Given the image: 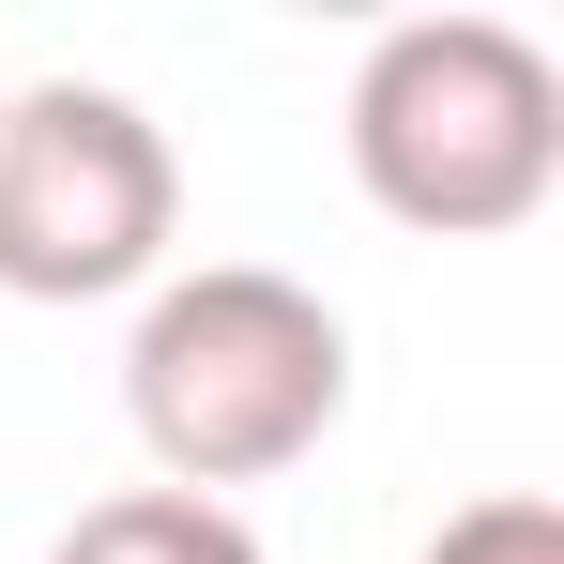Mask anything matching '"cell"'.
<instances>
[{"label": "cell", "mask_w": 564, "mask_h": 564, "mask_svg": "<svg viewBox=\"0 0 564 564\" xmlns=\"http://www.w3.org/2000/svg\"><path fill=\"white\" fill-rule=\"evenodd\" d=\"M427 564H564V503H550V488H503V503H458V519L427 534Z\"/></svg>", "instance_id": "cell-5"}, {"label": "cell", "mask_w": 564, "mask_h": 564, "mask_svg": "<svg viewBox=\"0 0 564 564\" xmlns=\"http://www.w3.org/2000/svg\"><path fill=\"white\" fill-rule=\"evenodd\" d=\"M169 214H184V169H169V138L122 93H77L62 77V93L0 107V290L107 305V290L153 275Z\"/></svg>", "instance_id": "cell-3"}, {"label": "cell", "mask_w": 564, "mask_h": 564, "mask_svg": "<svg viewBox=\"0 0 564 564\" xmlns=\"http://www.w3.org/2000/svg\"><path fill=\"white\" fill-rule=\"evenodd\" d=\"M351 169L397 229L488 245L564 184V77L503 15H412L351 77Z\"/></svg>", "instance_id": "cell-1"}, {"label": "cell", "mask_w": 564, "mask_h": 564, "mask_svg": "<svg viewBox=\"0 0 564 564\" xmlns=\"http://www.w3.org/2000/svg\"><path fill=\"white\" fill-rule=\"evenodd\" d=\"M62 564H260V534L229 503H184V488H122L62 534Z\"/></svg>", "instance_id": "cell-4"}, {"label": "cell", "mask_w": 564, "mask_h": 564, "mask_svg": "<svg viewBox=\"0 0 564 564\" xmlns=\"http://www.w3.org/2000/svg\"><path fill=\"white\" fill-rule=\"evenodd\" d=\"M122 397H138V443L169 458L184 503L198 488H260V473H290L321 427H336L351 336H336L321 290L260 275V260H214V275H184L153 321H138Z\"/></svg>", "instance_id": "cell-2"}]
</instances>
